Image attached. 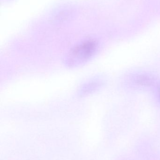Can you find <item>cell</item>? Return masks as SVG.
<instances>
[{
	"mask_svg": "<svg viewBox=\"0 0 160 160\" xmlns=\"http://www.w3.org/2000/svg\"><path fill=\"white\" fill-rule=\"evenodd\" d=\"M97 46L94 41H87L76 46L70 52L69 62L72 64L85 62L95 52Z\"/></svg>",
	"mask_w": 160,
	"mask_h": 160,
	"instance_id": "1",
	"label": "cell"
},
{
	"mask_svg": "<svg viewBox=\"0 0 160 160\" xmlns=\"http://www.w3.org/2000/svg\"><path fill=\"white\" fill-rule=\"evenodd\" d=\"M159 99H160V89L159 91Z\"/></svg>",
	"mask_w": 160,
	"mask_h": 160,
	"instance_id": "2",
	"label": "cell"
}]
</instances>
